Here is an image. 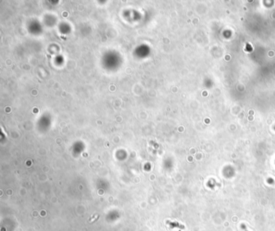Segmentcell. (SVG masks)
I'll return each instance as SVG.
<instances>
[{"mask_svg":"<svg viewBox=\"0 0 275 231\" xmlns=\"http://www.w3.org/2000/svg\"><path fill=\"white\" fill-rule=\"evenodd\" d=\"M243 227H244V229L245 230V227H244V226H243ZM245 231H248V230H245Z\"/></svg>","mask_w":275,"mask_h":231,"instance_id":"obj_1","label":"cell"}]
</instances>
